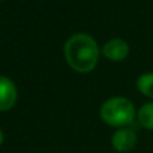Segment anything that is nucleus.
<instances>
[{
	"label": "nucleus",
	"mask_w": 153,
	"mask_h": 153,
	"mask_svg": "<svg viewBox=\"0 0 153 153\" xmlns=\"http://www.w3.org/2000/svg\"><path fill=\"white\" fill-rule=\"evenodd\" d=\"M3 141H4V134H3V132H1V129H0V146H1V144H3Z\"/></svg>",
	"instance_id": "8"
},
{
	"label": "nucleus",
	"mask_w": 153,
	"mask_h": 153,
	"mask_svg": "<svg viewBox=\"0 0 153 153\" xmlns=\"http://www.w3.org/2000/svg\"><path fill=\"white\" fill-rule=\"evenodd\" d=\"M137 120L143 128L153 130V102L144 103L137 113Z\"/></svg>",
	"instance_id": "6"
},
{
	"label": "nucleus",
	"mask_w": 153,
	"mask_h": 153,
	"mask_svg": "<svg viewBox=\"0 0 153 153\" xmlns=\"http://www.w3.org/2000/svg\"><path fill=\"white\" fill-rule=\"evenodd\" d=\"M98 45L87 34H75L65 45V58L74 71L85 74L94 70L98 63Z\"/></svg>",
	"instance_id": "1"
},
{
	"label": "nucleus",
	"mask_w": 153,
	"mask_h": 153,
	"mask_svg": "<svg viewBox=\"0 0 153 153\" xmlns=\"http://www.w3.org/2000/svg\"><path fill=\"white\" fill-rule=\"evenodd\" d=\"M100 116L105 124L114 128H125L136 118V108L125 97H113L102 103Z\"/></svg>",
	"instance_id": "2"
},
{
	"label": "nucleus",
	"mask_w": 153,
	"mask_h": 153,
	"mask_svg": "<svg viewBox=\"0 0 153 153\" xmlns=\"http://www.w3.org/2000/svg\"><path fill=\"white\" fill-rule=\"evenodd\" d=\"M137 89L145 97L153 98V73H145V74L138 76Z\"/></svg>",
	"instance_id": "7"
},
{
	"label": "nucleus",
	"mask_w": 153,
	"mask_h": 153,
	"mask_svg": "<svg viewBox=\"0 0 153 153\" xmlns=\"http://www.w3.org/2000/svg\"><path fill=\"white\" fill-rule=\"evenodd\" d=\"M137 144V134L130 128H121L111 137V145L120 153H126L132 151Z\"/></svg>",
	"instance_id": "3"
},
{
	"label": "nucleus",
	"mask_w": 153,
	"mask_h": 153,
	"mask_svg": "<svg viewBox=\"0 0 153 153\" xmlns=\"http://www.w3.org/2000/svg\"><path fill=\"white\" fill-rule=\"evenodd\" d=\"M102 54L105 58H108L111 62H121L129 54V46L121 38H113L105 43Z\"/></svg>",
	"instance_id": "4"
},
{
	"label": "nucleus",
	"mask_w": 153,
	"mask_h": 153,
	"mask_svg": "<svg viewBox=\"0 0 153 153\" xmlns=\"http://www.w3.org/2000/svg\"><path fill=\"white\" fill-rule=\"evenodd\" d=\"M18 100V89L7 76H0V111H7L13 108Z\"/></svg>",
	"instance_id": "5"
}]
</instances>
